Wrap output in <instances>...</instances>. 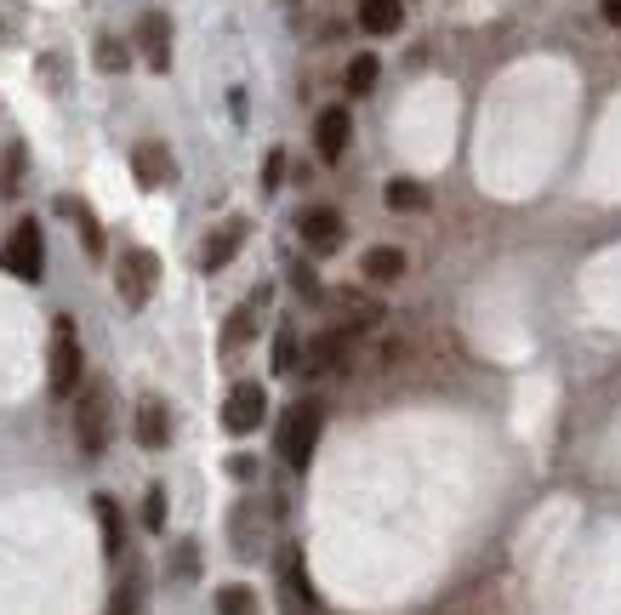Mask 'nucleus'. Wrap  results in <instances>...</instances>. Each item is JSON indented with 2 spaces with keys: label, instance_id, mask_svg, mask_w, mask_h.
<instances>
[{
  "label": "nucleus",
  "instance_id": "f257e3e1",
  "mask_svg": "<svg viewBox=\"0 0 621 615\" xmlns=\"http://www.w3.org/2000/svg\"><path fill=\"white\" fill-rule=\"evenodd\" d=\"M80 376H86V365H80L75 319H69V314H58V319H52V359H46V394H52V399H75Z\"/></svg>",
  "mask_w": 621,
  "mask_h": 615
},
{
  "label": "nucleus",
  "instance_id": "f03ea898",
  "mask_svg": "<svg viewBox=\"0 0 621 615\" xmlns=\"http://www.w3.org/2000/svg\"><path fill=\"white\" fill-rule=\"evenodd\" d=\"M319 428H325V405L297 399V405H292V416L279 421V456H285V467H297V473H303V467L314 462Z\"/></svg>",
  "mask_w": 621,
  "mask_h": 615
},
{
  "label": "nucleus",
  "instance_id": "7ed1b4c3",
  "mask_svg": "<svg viewBox=\"0 0 621 615\" xmlns=\"http://www.w3.org/2000/svg\"><path fill=\"white\" fill-rule=\"evenodd\" d=\"M75 439H80V456L98 462L109 450V388L91 383L80 399H75Z\"/></svg>",
  "mask_w": 621,
  "mask_h": 615
},
{
  "label": "nucleus",
  "instance_id": "20e7f679",
  "mask_svg": "<svg viewBox=\"0 0 621 615\" xmlns=\"http://www.w3.org/2000/svg\"><path fill=\"white\" fill-rule=\"evenodd\" d=\"M0 268H7L12 279H23V286H40L46 279V234H40V222L12 228V240L0 246Z\"/></svg>",
  "mask_w": 621,
  "mask_h": 615
},
{
  "label": "nucleus",
  "instance_id": "39448f33",
  "mask_svg": "<svg viewBox=\"0 0 621 615\" xmlns=\"http://www.w3.org/2000/svg\"><path fill=\"white\" fill-rule=\"evenodd\" d=\"M155 286H160V257H155V251H142V246L126 251L120 268H115V291H120V302H126V308H149Z\"/></svg>",
  "mask_w": 621,
  "mask_h": 615
},
{
  "label": "nucleus",
  "instance_id": "423d86ee",
  "mask_svg": "<svg viewBox=\"0 0 621 615\" xmlns=\"http://www.w3.org/2000/svg\"><path fill=\"white\" fill-rule=\"evenodd\" d=\"M263 416H268V388L263 383H240V388L223 399V428L228 434H252Z\"/></svg>",
  "mask_w": 621,
  "mask_h": 615
},
{
  "label": "nucleus",
  "instance_id": "0eeeda50",
  "mask_svg": "<svg viewBox=\"0 0 621 615\" xmlns=\"http://www.w3.org/2000/svg\"><path fill=\"white\" fill-rule=\"evenodd\" d=\"M348 143H354V120H348V109L337 103V109H319V120H314V149H319V160L325 166H337L343 155H348Z\"/></svg>",
  "mask_w": 621,
  "mask_h": 615
},
{
  "label": "nucleus",
  "instance_id": "6e6552de",
  "mask_svg": "<svg viewBox=\"0 0 621 615\" xmlns=\"http://www.w3.org/2000/svg\"><path fill=\"white\" fill-rule=\"evenodd\" d=\"M319 302L331 308L337 330H371V325L382 319V302H376V297H365V291H325Z\"/></svg>",
  "mask_w": 621,
  "mask_h": 615
},
{
  "label": "nucleus",
  "instance_id": "1a4fd4ad",
  "mask_svg": "<svg viewBox=\"0 0 621 615\" xmlns=\"http://www.w3.org/2000/svg\"><path fill=\"white\" fill-rule=\"evenodd\" d=\"M303 246H308L314 257L343 251V211H331V206H314V211H303Z\"/></svg>",
  "mask_w": 621,
  "mask_h": 615
},
{
  "label": "nucleus",
  "instance_id": "9d476101",
  "mask_svg": "<svg viewBox=\"0 0 621 615\" xmlns=\"http://www.w3.org/2000/svg\"><path fill=\"white\" fill-rule=\"evenodd\" d=\"M137 46H142V63L149 69H171V23H166V12H142V23H137Z\"/></svg>",
  "mask_w": 621,
  "mask_h": 615
},
{
  "label": "nucleus",
  "instance_id": "9b49d317",
  "mask_svg": "<svg viewBox=\"0 0 621 615\" xmlns=\"http://www.w3.org/2000/svg\"><path fill=\"white\" fill-rule=\"evenodd\" d=\"M131 171L142 188H171L177 182V160L166 155V143H137L131 149Z\"/></svg>",
  "mask_w": 621,
  "mask_h": 615
},
{
  "label": "nucleus",
  "instance_id": "f8f14e48",
  "mask_svg": "<svg viewBox=\"0 0 621 615\" xmlns=\"http://www.w3.org/2000/svg\"><path fill=\"white\" fill-rule=\"evenodd\" d=\"M240 246H246V222L234 217V222H223V228L211 234V240H206V251H200V268H206V274H223L234 257H240Z\"/></svg>",
  "mask_w": 621,
  "mask_h": 615
},
{
  "label": "nucleus",
  "instance_id": "ddd939ff",
  "mask_svg": "<svg viewBox=\"0 0 621 615\" xmlns=\"http://www.w3.org/2000/svg\"><path fill=\"white\" fill-rule=\"evenodd\" d=\"M166 439H171L166 405H160V399H142V405H137V445H142V450H166Z\"/></svg>",
  "mask_w": 621,
  "mask_h": 615
},
{
  "label": "nucleus",
  "instance_id": "4468645a",
  "mask_svg": "<svg viewBox=\"0 0 621 615\" xmlns=\"http://www.w3.org/2000/svg\"><path fill=\"white\" fill-rule=\"evenodd\" d=\"M359 274L371 279V286H394V279L405 274V251H400V246H371V251L359 257Z\"/></svg>",
  "mask_w": 621,
  "mask_h": 615
},
{
  "label": "nucleus",
  "instance_id": "2eb2a0df",
  "mask_svg": "<svg viewBox=\"0 0 621 615\" xmlns=\"http://www.w3.org/2000/svg\"><path fill=\"white\" fill-rule=\"evenodd\" d=\"M348 354V330H325V337H314L308 348H303V365L297 370H308V376H319V370H331Z\"/></svg>",
  "mask_w": 621,
  "mask_h": 615
},
{
  "label": "nucleus",
  "instance_id": "dca6fc26",
  "mask_svg": "<svg viewBox=\"0 0 621 615\" xmlns=\"http://www.w3.org/2000/svg\"><path fill=\"white\" fill-rule=\"evenodd\" d=\"M405 0H359V29L365 34H400Z\"/></svg>",
  "mask_w": 621,
  "mask_h": 615
},
{
  "label": "nucleus",
  "instance_id": "f3484780",
  "mask_svg": "<svg viewBox=\"0 0 621 615\" xmlns=\"http://www.w3.org/2000/svg\"><path fill=\"white\" fill-rule=\"evenodd\" d=\"M98 502V530H103V558L109 564H120V553H126V525H120V502L115 496H91Z\"/></svg>",
  "mask_w": 621,
  "mask_h": 615
},
{
  "label": "nucleus",
  "instance_id": "a211bd4d",
  "mask_svg": "<svg viewBox=\"0 0 621 615\" xmlns=\"http://www.w3.org/2000/svg\"><path fill=\"white\" fill-rule=\"evenodd\" d=\"M279 576H285V593H292L303 609H314V582H308V571H303V553H297V547H285Z\"/></svg>",
  "mask_w": 621,
  "mask_h": 615
},
{
  "label": "nucleus",
  "instance_id": "6ab92c4d",
  "mask_svg": "<svg viewBox=\"0 0 621 615\" xmlns=\"http://www.w3.org/2000/svg\"><path fill=\"white\" fill-rule=\"evenodd\" d=\"M382 200H388V211H427V188L416 177H394L382 188Z\"/></svg>",
  "mask_w": 621,
  "mask_h": 615
},
{
  "label": "nucleus",
  "instance_id": "aec40b11",
  "mask_svg": "<svg viewBox=\"0 0 621 615\" xmlns=\"http://www.w3.org/2000/svg\"><path fill=\"white\" fill-rule=\"evenodd\" d=\"M257 302H263V297H257ZM257 302H246V308L228 314V325H223V354H240V343L257 330Z\"/></svg>",
  "mask_w": 621,
  "mask_h": 615
},
{
  "label": "nucleus",
  "instance_id": "412c9836",
  "mask_svg": "<svg viewBox=\"0 0 621 615\" xmlns=\"http://www.w3.org/2000/svg\"><path fill=\"white\" fill-rule=\"evenodd\" d=\"M217 615H263V609L246 582H228V587H217Z\"/></svg>",
  "mask_w": 621,
  "mask_h": 615
},
{
  "label": "nucleus",
  "instance_id": "4be33fe9",
  "mask_svg": "<svg viewBox=\"0 0 621 615\" xmlns=\"http://www.w3.org/2000/svg\"><path fill=\"white\" fill-rule=\"evenodd\" d=\"M297 365H303V348H297V330H292V325H279V330H274V370H279V376H292Z\"/></svg>",
  "mask_w": 621,
  "mask_h": 615
},
{
  "label": "nucleus",
  "instance_id": "5701e85b",
  "mask_svg": "<svg viewBox=\"0 0 621 615\" xmlns=\"http://www.w3.org/2000/svg\"><path fill=\"white\" fill-rule=\"evenodd\" d=\"M137 598H142V571H137V564H126V582L115 587L109 615H137Z\"/></svg>",
  "mask_w": 621,
  "mask_h": 615
},
{
  "label": "nucleus",
  "instance_id": "b1692460",
  "mask_svg": "<svg viewBox=\"0 0 621 615\" xmlns=\"http://www.w3.org/2000/svg\"><path fill=\"white\" fill-rule=\"evenodd\" d=\"M63 211H75V222H80V240H86V251L91 257H103V228H98V217H91L80 200H63Z\"/></svg>",
  "mask_w": 621,
  "mask_h": 615
},
{
  "label": "nucleus",
  "instance_id": "393cba45",
  "mask_svg": "<svg viewBox=\"0 0 621 615\" xmlns=\"http://www.w3.org/2000/svg\"><path fill=\"white\" fill-rule=\"evenodd\" d=\"M343 86H348V98H365V91L376 86V58H371V52H359V58L348 63V80H343Z\"/></svg>",
  "mask_w": 621,
  "mask_h": 615
},
{
  "label": "nucleus",
  "instance_id": "a878e982",
  "mask_svg": "<svg viewBox=\"0 0 621 615\" xmlns=\"http://www.w3.org/2000/svg\"><path fill=\"white\" fill-rule=\"evenodd\" d=\"M126 63H131V52H126L120 40H98V69H103V75H120Z\"/></svg>",
  "mask_w": 621,
  "mask_h": 615
},
{
  "label": "nucleus",
  "instance_id": "bb28decb",
  "mask_svg": "<svg viewBox=\"0 0 621 615\" xmlns=\"http://www.w3.org/2000/svg\"><path fill=\"white\" fill-rule=\"evenodd\" d=\"M142 525H149L155 536L166 530V490H160V485H149V502H142Z\"/></svg>",
  "mask_w": 621,
  "mask_h": 615
},
{
  "label": "nucleus",
  "instance_id": "cd10ccee",
  "mask_svg": "<svg viewBox=\"0 0 621 615\" xmlns=\"http://www.w3.org/2000/svg\"><path fill=\"white\" fill-rule=\"evenodd\" d=\"M292 291H297V297H314V302L325 297V291H319V279H314V268H308V262H297V268H292Z\"/></svg>",
  "mask_w": 621,
  "mask_h": 615
},
{
  "label": "nucleus",
  "instance_id": "c85d7f7f",
  "mask_svg": "<svg viewBox=\"0 0 621 615\" xmlns=\"http://www.w3.org/2000/svg\"><path fill=\"white\" fill-rule=\"evenodd\" d=\"M279 177H285V155L268 149V160H263V195H279Z\"/></svg>",
  "mask_w": 621,
  "mask_h": 615
},
{
  "label": "nucleus",
  "instance_id": "c756f323",
  "mask_svg": "<svg viewBox=\"0 0 621 615\" xmlns=\"http://www.w3.org/2000/svg\"><path fill=\"white\" fill-rule=\"evenodd\" d=\"M195 547H200V542H183V547H177V576H195V571H200V553H195Z\"/></svg>",
  "mask_w": 621,
  "mask_h": 615
},
{
  "label": "nucleus",
  "instance_id": "7c9ffc66",
  "mask_svg": "<svg viewBox=\"0 0 621 615\" xmlns=\"http://www.w3.org/2000/svg\"><path fill=\"white\" fill-rule=\"evenodd\" d=\"M599 12H604V23H615V29H621V0H599Z\"/></svg>",
  "mask_w": 621,
  "mask_h": 615
}]
</instances>
